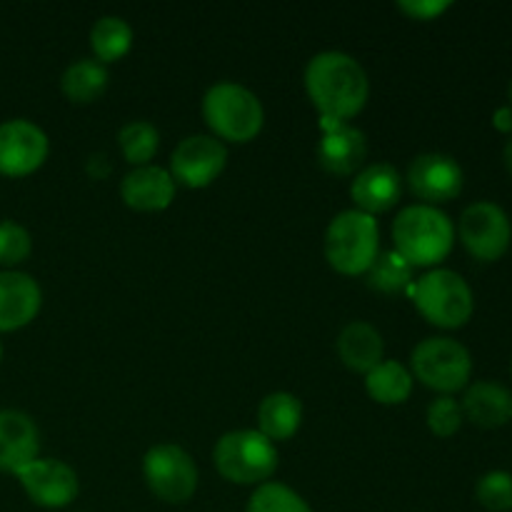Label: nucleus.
<instances>
[{
    "instance_id": "obj_1",
    "label": "nucleus",
    "mask_w": 512,
    "mask_h": 512,
    "mask_svg": "<svg viewBox=\"0 0 512 512\" xmlns=\"http://www.w3.org/2000/svg\"><path fill=\"white\" fill-rule=\"evenodd\" d=\"M305 88L323 118L343 123L363 110L370 93L363 65L340 50H323L310 58L305 68Z\"/></svg>"
},
{
    "instance_id": "obj_2",
    "label": "nucleus",
    "mask_w": 512,
    "mask_h": 512,
    "mask_svg": "<svg viewBox=\"0 0 512 512\" xmlns=\"http://www.w3.org/2000/svg\"><path fill=\"white\" fill-rule=\"evenodd\" d=\"M395 250L410 265H435L453 250L455 228L435 205H408L393 223Z\"/></svg>"
},
{
    "instance_id": "obj_3",
    "label": "nucleus",
    "mask_w": 512,
    "mask_h": 512,
    "mask_svg": "<svg viewBox=\"0 0 512 512\" xmlns=\"http://www.w3.org/2000/svg\"><path fill=\"white\" fill-rule=\"evenodd\" d=\"M378 220L363 210H343L325 230V258L338 273H368L378 255Z\"/></svg>"
},
{
    "instance_id": "obj_4",
    "label": "nucleus",
    "mask_w": 512,
    "mask_h": 512,
    "mask_svg": "<svg viewBox=\"0 0 512 512\" xmlns=\"http://www.w3.org/2000/svg\"><path fill=\"white\" fill-rule=\"evenodd\" d=\"M205 123L215 135L233 143H248L260 133L265 120L263 103L250 88L240 83H215L203 98Z\"/></svg>"
},
{
    "instance_id": "obj_5",
    "label": "nucleus",
    "mask_w": 512,
    "mask_h": 512,
    "mask_svg": "<svg viewBox=\"0 0 512 512\" xmlns=\"http://www.w3.org/2000/svg\"><path fill=\"white\" fill-rule=\"evenodd\" d=\"M215 468L238 485H263L278 468V450L260 430H233L215 443Z\"/></svg>"
},
{
    "instance_id": "obj_6",
    "label": "nucleus",
    "mask_w": 512,
    "mask_h": 512,
    "mask_svg": "<svg viewBox=\"0 0 512 512\" xmlns=\"http://www.w3.org/2000/svg\"><path fill=\"white\" fill-rule=\"evenodd\" d=\"M413 300L423 318L438 328H463L475 310V295L455 270L435 268L413 285Z\"/></svg>"
},
{
    "instance_id": "obj_7",
    "label": "nucleus",
    "mask_w": 512,
    "mask_h": 512,
    "mask_svg": "<svg viewBox=\"0 0 512 512\" xmlns=\"http://www.w3.org/2000/svg\"><path fill=\"white\" fill-rule=\"evenodd\" d=\"M413 373L428 388L450 395L468 385L473 373V358L463 343L445 335L420 340L413 348Z\"/></svg>"
},
{
    "instance_id": "obj_8",
    "label": "nucleus",
    "mask_w": 512,
    "mask_h": 512,
    "mask_svg": "<svg viewBox=\"0 0 512 512\" xmlns=\"http://www.w3.org/2000/svg\"><path fill=\"white\" fill-rule=\"evenodd\" d=\"M458 235L468 253L483 263H495L510 248L512 225L508 213L498 203L478 200L460 215Z\"/></svg>"
},
{
    "instance_id": "obj_9",
    "label": "nucleus",
    "mask_w": 512,
    "mask_h": 512,
    "mask_svg": "<svg viewBox=\"0 0 512 512\" xmlns=\"http://www.w3.org/2000/svg\"><path fill=\"white\" fill-rule=\"evenodd\" d=\"M143 473L148 488L165 503H188L198 488V468L180 445H155L145 453Z\"/></svg>"
},
{
    "instance_id": "obj_10",
    "label": "nucleus",
    "mask_w": 512,
    "mask_h": 512,
    "mask_svg": "<svg viewBox=\"0 0 512 512\" xmlns=\"http://www.w3.org/2000/svg\"><path fill=\"white\" fill-rule=\"evenodd\" d=\"M228 150L213 135H188L170 155V175L188 188H205L225 168Z\"/></svg>"
},
{
    "instance_id": "obj_11",
    "label": "nucleus",
    "mask_w": 512,
    "mask_h": 512,
    "mask_svg": "<svg viewBox=\"0 0 512 512\" xmlns=\"http://www.w3.org/2000/svg\"><path fill=\"white\" fill-rule=\"evenodd\" d=\"M15 475H18L28 498L43 508H65V505L73 503L80 490L78 475L63 460L35 458L33 463L20 468Z\"/></svg>"
},
{
    "instance_id": "obj_12",
    "label": "nucleus",
    "mask_w": 512,
    "mask_h": 512,
    "mask_svg": "<svg viewBox=\"0 0 512 512\" xmlns=\"http://www.w3.org/2000/svg\"><path fill=\"white\" fill-rule=\"evenodd\" d=\"M465 175L458 160L445 153H423L408 165V185L425 205L448 203L463 190Z\"/></svg>"
},
{
    "instance_id": "obj_13",
    "label": "nucleus",
    "mask_w": 512,
    "mask_h": 512,
    "mask_svg": "<svg viewBox=\"0 0 512 512\" xmlns=\"http://www.w3.org/2000/svg\"><path fill=\"white\" fill-rule=\"evenodd\" d=\"M48 155V135L30 120H8L0 125V173L28 175Z\"/></svg>"
},
{
    "instance_id": "obj_14",
    "label": "nucleus",
    "mask_w": 512,
    "mask_h": 512,
    "mask_svg": "<svg viewBox=\"0 0 512 512\" xmlns=\"http://www.w3.org/2000/svg\"><path fill=\"white\" fill-rule=\"evenodd\" d=\"M323 130L325 135L318 145L320 165L335 175L355 173L368 155V140L363 130L333 118H323Z\"/></svg>"
},
{
    "instance_id": "obj_15",
    "label": "nucleus",
    "mask_w": 512,
    "mask_h": 512,
    "mask_svg": "<svg viewBox=\"0 0 512 512\" xmlns=\"http://www.w3.org/2000/svg\"><path fill=\"white\" fill-rule=\"evenodd\" d=\"M43 293L28 273L5 270L0 273V333L18 330L38 315Z\"/></svg>"
},
{
    "instance_id": "obj_16",
    "label": "nucleus",
    "mask_w": 512,
    "mask_h": 512,
    "mask_svg": "<svg viewBox=\"0 0 512 512\" xmlns=\"http://www.w3.org/2000/svg\"><path fill=\"white\" fill-rule=\"evenodd\" d=\"M120 195L135 210H163L175 198V178L160 165H135L120 183Z\"/></svg>"
},
{
    "instance_id": "obj_17",
    "label": "nucleus",
    "mask_w": 512,
    "mask_h": 512,
    "mask_svg": "<svg viewBox=\"0 0 512 512\" xmlns=\"http://www.w3.org/2000/svg\"><path fill=\"white\" fill-rule=\"evenodd\" d=\"M400 190H403V180H400L395 165L390 163L368 165L355 175L353 185H350L355 205L368 215L393 208L400 200Z\"/></svg>"
},
{
    "instance_id": "obj_18",
    "label": "nucleus",
    "mask_w": 512,
    "mask_h": 512,
    "mask_svg": "<svg viewBox=\"0 0 512 512\" xmlns=\"http://www.w3.org/2000/svg\"><path fill=\"white\" fill-rule=\"evenodd\" d=\"M38 428L20 410H0V470L18 473L38 458Z\"/></svg>"
},
{
    "instance_id": "obj_19",
    "label": "nucleus",
    "mask_w": 512,
    "mask_h": 512,
    "mask_svg": "<svg viewBox=\"0 0 512 512\" xmlns=\"http://www.w3.org/2000/svg\"><path fill=\"white\" fill-rule=\"evenodd\" d=\"M463 415L480 428H503L512 420V393L495 380H478L465 390Z\"/></svg>"
},
{
    "instance_id": "obj_20",
    "label": "nucleus",
    "mask_w": 512,
    "mask_h": 512,
    "mask_svg": "<svg viewBox=\"0 0 512 512\" xmlns=\"http://www.w3.org/2000/svg\"><path fill=\"white\" fill-rule=\"evenodd\" d=\"M340 360L355 373H370L383 360V335L363 320H353L340 330L335 340Z\"/></svg>"
},
{
    "instance_id": "obj_21",
    "label": "nucleus",
    "mask_w": 512,
    "mask_h": 512,
    "mask_svg": "<svg viewBox=\"0 0 512 512\" xmlns=\"http://www.w3.org/2000/svg\"><path fill=\"white\" fill-rule=\"evenodd\" d=\"M303 420V405L293 393H270L265 395L258 408L260 433L268 440H288L298 433Z\"/></svg>"
},
{
    "instance_id": "obj_22",
    "label": "nucleus",
    "mask_w": 512,
    "mask_h": 512,
    "mask_svg": "<svg viewBox=\"0 0 512 512\" xmlns=\"http://www.w3.org/2000/svg\"><path fill=\"white\" fill-rule=\"evenodd\" d=\"M365 388L370 398L383 405L405 403L413 393V373L398 360H380L370 373H365Z\"/></svg>"
},
{
    "instance_id": "obj_23",
    "label": "nucleus",
    "mask_w": 512,
    "mask_h": 512,
    "mask_svg": "<svg viewBox=\"0 0 512 512\" xmlns=\"http://www.w3.org/2000/svg\"><path fill=\"white\" fill-rule=\"evenodd\" d=\"M108 85V68L95 58H80L65 68L60 88L73 103H93Z\"/></svg>"
},
{
    "instance_id": "obj_24",
    "label": "nucleus",
    "mask_w": 512,
    "mask_h": 512,
    "mask_svg": "<svg viewBox=\"0 0 512 512\" xmlns=\"http://www.w3.org/2000/svg\"><path fill=\"white\" fill-rule=\"evenodd\" d=\"M90 45L100 63H113V60L123 58L133 45V28L120 15H103L100 20H95L93 30H90Z\"/></svg>"
},
{
    "instance_id": "obj_25",
    "label": "nucleus",
    "mask_w": 512,
    "mask_h": 512,
    "mask_svg": "<svg viewBox=\"0 0 512 512\" xmlns=\"http://www.w3.org/2000/svg\"><path fill=\"white\" fill-rule=\"evenodd\" d=\"M368 283L380 293H400L413 285V265L398 250H385L375 255L368 268Z\"/></svg>"
},
{
    "instance_id": "obj_26",
    "label": "nucleus",
    "mask_w": 512,
    "mask_h": 512,
    "mask_svg": "<svg viewBox=\"0 0 512 512\" xmlns=\"http://www.w3.org/2000/svg\"><path fill=\"white\" fill-rule=\"evenodd\" d=\"M118 143L130 163L148 165V160L153 158L155 150H158L160 133L153 123H148V120H130V123H125L123 128H120Z\"/></svg>"
},
{
    "instance_id": "obj_27",
    "label": "nucleus",
    "mask_w": 512,
    "mask_h": 512,
    "mask_svg": "<svg viewBox=\"0 0 512 512\" xmlns=\"http://www.w3.org/2000/svg\"><path fill=\"white\" fill-rule=\"evenodd\" d=\"M248 512H313L310 505L283 483H263L250 495Z\"/></svg>"
},
{
    "instance_id": "obj_28",
    "label": "nucleus",
    "mask_w": 512,
    "mask_h": 512,
    "mask_svg": "<svg viewBox=\"0 0 512 512\" xmlns=\"http://www.w3.org/2000/svg\"><path fill=\"white\" fill-rule=\"evenodd\" d=\"M475 498L490 512H512V473L490 470L475 485Z\"/></svg>"
},
{
    "instance_id": "obj_29",
    "label": "nucleus",
    "mask_w": 512,
    "mask_h": 512,
    "mask_svg": "<svg viewBox=\"0 0 512 512\" xmlns=\"http://www.w3.org/2000/svg\"><path fill=\"white\" fill-rule=\"evenodd\" d=\"M463 405L453 395H440L428 405V428L440 438H450L463 425Z\"/></svg>"
},
{
    "instance_id": "obj_30",
    "label": "nucleus",
    "mask_w": 512,
    "mask_h": 512,
    "mask_svg": "<svg viewBox=\"0 0 512 512\" xmlns=\"http://www.w3.org/2000/svg\"><path fill=\"white\" fill-rule=\"evenodd\" d=\"M33 250V240L23 225L13 223V220H3L0 223V265H18Z\"/></svg>"
},
{
    "instance_id": "obj_31",
    "label": "nucleus",
    "mask_w": 512,
    "mask_h": 512,
    "mask_svg": "<svg viewBox=\"0 0 512 512\" xmlns=\"http://www.w3.org/2000/svg\"><path fill=\"white\" fill-rule=\"evenodd\" d=\"M398 5L415 20H433L450 8L448 0H400Z\"/></svg>"
},
{
    "instance_id": "obj_32",
    "label": "nucleus",
    "mask_w": 512,
    "mask_h": 512,
    "mask_svg": "<svg viewBox=\"0 0 512 512\" xmlns=\"http://www.w3.org/2000/svg\"><path fill=\"white\" fill-rule=\"evenodd\" d=\"M88 173L95 178H105L110 173V160L105 153H93L88 158Z\"/></svg>"
},
{
    "instance_id": "obj_33",
    "label": "nucleus",
    "mask_w": 512,
    "mask_h": 512,
    "mask_svg": "<svg viewBox=\"0 0 512 512\" xmlns=\"http://www.w3.org/2000/svg\"><path fill=\"white\" fill-rule=\"evenodd\" d=\"M495 125H498L500 130H510L512 128V110L510 108H503L495 113Z\"/></svg>"
},
{
    "instance_id": "obj_34",
    "label": "nucleus",
    "mask_w": 512,
    "mask_h": 512,
    "mask_svg": "<svg viewBox=\"0 0 512 512\" xmlns=\"http://www.w3.org/2000/svg\"><path fill=\"white\" fill-rule=\"evenodd\" d=\"M503 160H505V168H508V173L512 175V138L505 143V150H503Z\"/></svg>"
},
{
    "instance_id": "obj_35",
    "label": "nucleus",
    "mask_w": 512,
    "mask_h": 512,
    "mask_svg": "<svg viewBox=\"0 0 512 512\" xmlns=\"http://www.w3.org/2000/svg\"><path fill=\"white\" fill-rule=\"evenodd\" d=\"M510 110H512V80H510Z\"/></svg>"
},
{
    "instance_id": "obj_36",
    "label": "nucleus",
    "mask_w": 512,
    "mask_h": 512,
    "mask_svg": "<svg viewBox=\"0 0 512 512\" xmlns=\"http://www.w3.org/2000/svg\"><path fill=\"white\" fill-rule=\"evenodd\" d=\"M0 355H3V345H0Z\"/></svg>"
}]
</instances>
